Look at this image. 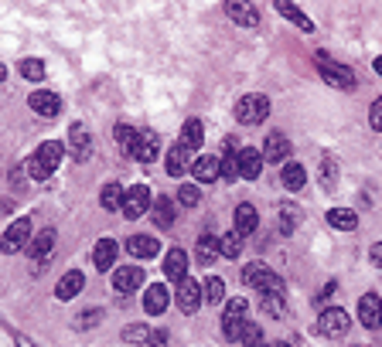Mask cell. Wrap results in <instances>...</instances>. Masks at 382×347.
<instances>
[{"mask_svg":"<svg viewBox=\"0 0 382 347\" xmlns=\"http://www.w3.org/2000/svg\"><path fill=\"white\" fill-rule=\"evenodd\" d=\"M243 283L253 286L256 293H284V279L270 269V266H263V263H246Z\"/></svg>","mask_w":382,"mask_h":347,"instance_id":"1","label":"cell"},{"mask_svg":"<svg viewBox=\"0 0 382 347\" xmlns=\"http://www.w3.org/2000/svg\"><path fill=\"white\" fill-rule=\"evenodd\" d=\"M318 72H321V78H324L331 89H351V85H355V72L338 65V62H331L324 51H318Z\"/></svg>","mask_w":382,"mask_h":347,"instance_id":"2","label":"cell"},{"mask_svg":"<svg viewBox=\"0 0 382 347\" xmlns=\"http://www.w3.org/2000/svg\"><path fill=\"white\" fill-rule=\"evenodd\" d=\"M270 116V99L266 96H243L239 103H236V119L239 123H246V126H256V123H263Z\"/></svg>","mask_w":382,"mask_h":347,"instance_id":"3","label":"cell"},{"mask_svg":"<svg viewBox=\"0 0 382 347\" xmlns=\"http://www.w3.org/2000/svg\"><path fill=\"white\" fill-rule=\"evenodd\" d=\"M31 245V218H17L10 222L3 238H0V252H21Z\"/></svg>","mask_w":382,"mask_h":347,"instance_id":"4","label":"cell"},{"mask_svg":"<svg viewBox=\"0 0 382 347\" xmlns=\"http://www.w3.org/2000/svg\"><path fill=\"white\" fill-rule=\"evenodd\" d=\"M348 327H351V317L338 307H328L318 317V334H324V337H345Z\"/></svg>","mask_w":382,"mask_h":347,"instance_id":"5","label":"cell"},{"mask_svg":"<svg viewBox=\"0 0 382 347\" xmlns=\"http://www.w3.org/2000/svg\"><path fill=\"white\" fill-rule=\"evenodd\" d=\"M243 327H246V300H229V303H225V313H222V330H225V337H229V341H239Z\"/></svg>","mask_w":382,"mask_h":347,"instance_id":"6","label":"cell"},{"mask_svg":"<svg viewBox=\"0 0 382 347\" xmlns=\"http://www.w3.org/2000/svg\"><path fill=\"white\" fill-rule=\"evenodd\" d=\"M150 204H154L150 188H147V184H137V188H130L127 197H123V215H127L130 222H137L140 215H147V211H150Z\"/></svg>","mask_w":382,"mask_h":347,"instance_id":"7","label":"cell"},{"mask_svg":"<svg viewBox=\"0 0 382 347\" xmlns=\"http://www.w3.org/2000/svg\"><path fill=\"white\" fill-rule=\"evenodd\" d=\"M202 300H205V293H202V283L184 276V279L177 283V307H181V313H195V310L202 307Z\"/></svg>","mask_w":382,"mask_h":347,"instance_id":"8","label":"cell"},{"mask_svg":"<svg viewBox=\"0 0 382 347\" xmlns=\"http://www.w3.org/2000/svg\"><path fill=\"white\" fill-rule=\"evenodd\" d=\"M358 320H362L369 330L382 327V300L376 293H365V296L358 300Z\"/></svg>","mask_w":382,"mask_h":347,"instance_id":"9","label":"cell"},{"mask_svg":"<svg viewBox=\"0 0 382 347\" xmlns=\"http://www.w3.org/2000/svg\"><path fill=\"white\" fill-rule=\"evenodd\" d=\"M144 279H147L144 269H137V266H123V269L113 272V290L127 296V293H133V290H140V286H144Z\"/></svg>","mask_w":382,"mask_h":347,"instance_id":"10","label":"cell"},{"mask_svg":"<svg viewBox=\"0 0 382 347\" xmlns=\"http://www.w3.org/2000/svg\"><path fill=\"white\" fill-rule=\"evenodd\" d=\"M157 154H161V140H157V133H150V130L137 133V143H133V157H137L140 163H150V160H157Z\"/></svg>","mask_w":382,"mask_h":347,"instance_id":"11","label":"cell"},{"mask_svg":"<svg viewBox=\"0 0 382 347\" xmlns=\"http://www.w3.org/2000/svg\"><path fill=\"white\" fill-rule=\"evenodd\" d=\"M28 106H31L38 116H44V119H55V116H58V109H62V99H58L55 92H44V89H38V92H31Z\"/></svg>","mask_w":382,"mask_h":347,"instance_id":"12","label":"cell"},{"mask_svg":"<svg viewBox=\"0 0 382 347\" xmlns=\"http://www.w3.org/2000/svg\"><path fill=\"white\" fill-rule=\"evenodd\" d=\"M236 167H239V177L256 181V177H259V170H263V154L253 150V147H246V150H239V154H236Z\"/></svg>","mask_w":382,"mask_h":347,"instance_id":"13","label":"cell"},{"mask_svg":"<svg viewBox=\"0 0 382 347\" xmlns=\"http://www.w3.org/2000/svg\"><path fill=\"white\" fill-rule=\"evenodd\" d=\"M116 256H120V245L113 238H99L96 249H92V263H96L99 272H110V266L116 263Z\"/></svg>","mask_w":382,"mask_h":347,"instance_id":"14","label":"cell"},{"mask_svg":"<svg viewBox=\"0 0 382 347\" xmlns=\"http://www.w3.org/2000/svg\"><path fill=\"white\" fill-rule=\"evenodd\" d=\"M69 150L76 160H85V157L92 154V133L85 130L83 123H76L72 130H69Z\"/></svg>","mask_w":382,"mask_h":347,"instance_id":"15","label":"cell"},{"mask_svg":"<svg viewBox=\"0 0 382 347\" xmlns=\"http://www.w3.org/2000/svg\"><path fill=\"white\" fill-rule=\"evenodd\" d=\"M171 303V293L164 283H154V286H147V293H144V310L150 313V317H157V313H164Z\"/></svg>","mask_w":382,"mask_h":347,"instance_id":"16","label":"cell"},{"mask_svg":"<svg viewBox=\"0 0 382 347\" xmlns=\"http://www.w3.org/2000/svg\"><path fill=\"white\" fill-rule=\"evenodd\" d=\"M195 163H191V150L184 147V143H174L168 150V174L171 177H181V174H188Z\"/></svg>","mask_w":382,"mask_h":347,"instance_id":"17","label":"cell"},{"mask_svg":"<svg viewBox=\"0 0 382 347\" xmlns=\"http://www.w3.org/2000/svg\"><path fill=\"white\" fill-rule=\"evenodd\" d=\"M225 14H229L236 24H243V28H256V24H259V10H256L253 3H239V0H229V3H225Z\"/></svg>","mask_w":382,"mask_h":347,"instance_id":"18","label":"cell"},{"mask_svg":"<svg viewBox=\"0 0 382 347\" xmlns=\"http://www.w3.org/2000/svg\"><path fill=\"white\" fill-rule=\"evenodd\" d=\"M191 174H195L198 184H212V181H218V174H222V160L218 157H198L195 167H191Z\"/></svg>","mask_w":382,"mask_h":347,"instance_id":"19","label":"cell"},{"mask_svg":"<svg viewBox=\"0 0 382 347\" xmlns=\"http://www.w3.org/2000/svg\"><path fill=\"white\" fill-rule=\"evenodd\" d=\"M127 252L133 259H154V256L161 252V245H157V238H150V235H133V238H127Z\"/></svg>","mask_w":382,"mask_h":347,"instance_id":"20","label":"cell"},{"mask_svg":"<svg viewBox=\"0 0 382 347\" xmlns=\"http://www.w3.org/2000/svg\"><path fill=\"white\" fill-rule=\"evenodd\" d=\"M83 283H85V276L79 269H69L62 279H58V286H55V296L58 300H72V296H79L83 293Z\"/></svg>","mask_w":382,"mask_h":347,"instance_id":"21","label":"cell"},{"mask_svg":"<svg viewBox=\"0 0 382 347\" xmlns=\"http://www.w3.org/2000/svg\"><path fill=\"white\" fill-rule=\"evenodd\" d=\"M164 276L177 279V283L188 276V252L184 249H171L168 256H164Z\"/></svg>","mask_w":382,"mask_h":347,"instance_id":"22","label":"cell"},{"mask_svg":"<svg viewBox=\"0 0 382 347\" xmlns=\"http://www.w3.org/2000/svg\"><path fill=\"white\" fill-rule=\"evenodd\" d=\"M287 154H290L287 136H284V133H270V136H266V147H263V160L280 163V160H287Z\"/></svg>","mask_w":382,"mask_h":347,"instance_id":"23","label":"cell"},{"mask_svg":"<svg viewBox=\"0 0 382 347\" xmlns=\"http://www.w3.org/2000/svg\"><path fill=\"white\" fill-rule=\"evenodd\" d=\"M150 218H154V225L171 229V225H174V201H171V197H154V204H150Z\"/></svg>","mask_w":382,"mask_h":347,"instance_id":"24","label":"cell"},{"mask_svg":"<svg viewBox=\"0 0 382 347\" xmlns=\"http://www.w3.org/2000/svg\"><path fill=\"white\" fill-rule=\"evenodd\" d=\"M277 10H280V14H284V17H287L290 24H297L300 31H307V35L314 31V21H311V17H307L304 10H297V7H294L290 0H277Z\"/></svg>","mask_w":382,"mask_h":347,"instance_id":"25","label":"cell"},{"mask_svg":"<svg viewBox=\"0 0 382 347\" xmlns=\"http://www.w3.org/2000/svg\"><path fill=\"white\" fill-rule=\"evenodd\" d=\"M123 197H127V191H123L116 181H110V184L99 191V204H103L106 211H123Z\"/></svg>","mask_w":382,"mask_h":347,"instance_id":"26","label":"cell"},{"mask_svg":"<svg viewBox=\"0 0 382 347\" xmlns=\"http://www.w3.org/2000/svg\"><path fill=\"white\" fill-rule=\"evenodd\" d=\"M51 245H55V231L44 229L38 238H31V245H28V256H31V259H38V263H44V259L51 256Z\"/></svg>","mask_w":382,"mask_h":347,"instance_id":"27","label":"cell"},{"mask_svg":"<svg viewBox=\"0 0 382 347\" xmlns=\"http://www.w3.org/2000/svg\"><path fill=\"white\" fill-rule=\"evenodd\" d=\"M280 177H284V188H287V191H300V188L307 184V170H304V163H284Z\"/></svg>","mask_w":382,"mask_h":347,"instance_id":"28","label":"cell"},{"mask_svg":"<svg viewBox=\"0 0 382 347\" xmlns=\"http://www.w3.org/2000/svg\"><path fill=\"white\" fill-rule=\"evenodd\" d=\"M62 157H65V143H58V140H48V143H42V150H38V160H42L48 170H58Z\"/></svg>","mask_w":382,"mask_h":347,"instance_id":"29","label":"cell"},{"mask_svg":"<svg viewBox=\"0 0 382 347\" xmlns=\"http://www.w3.org/2000/svg\"><path fill=\"white\" fill-rule=\"evenodd\" d=\"M277 225H280L284 235H290V231L300 225V208H294L290 201H284V204L277 208Z\"/></svg>","mask_w":382,"mask_h":347,"instance_id":"30","label":"cell"},{"mask_svg":"<svg viewBox=\"0 0 382 347\" xmlns=\"http://www.w3.org/2000/svg\"><path fill=\"white\" fill-rule=\"evenodd\" d=\"M256 225H259L256 208L253 204H239V208H236V231H239V235H250V231H256Z\"/></svg>","mask_w":382,"mask_h":347,"instance_id":"31","label":"cell"},{"mask_svg":"<svg viewBox=\"0 0 382 347\" xmlns=\"http://www.w3.org/2000/svg\"><path fill=\"white\" fill-rule=\"evenodd\" d=\"M202 140H205V126H202L198 119H188V123H184V130H181V143H184L188 150H198V147H202Z\"/></svg>","mask_w":382,"mask_h":347,"instance_id":"32","label":"cell"},{"mask_svg":"<svg viewBox=\"0 0 382 347\" xmlns=\"http://www.w3.org/2000/svg\"><path fill=\"white\" fill-rule=\"evenodd\" d=\"M218 252H222L225 259H239V252H243V235L236 229L225 231V235L218 238Z\"/></svg>","mask_w":382,"mask_h":347,"instance_id":"33","label":"cell"},{"mask_svg":"<svg viewBox=\"0 0 382 347\" xmlns=\"http://www.w3.org/2000/svg\"><path fill=\"white\" fill-rule=\"evenodd\" d=\"M328 225H335L338 231H351L358 225V218H355V211H348V208H331V211H328Z\"/></svg>","mask_w":382,"mask_h":347,"instance_id":"34","label":"cell"},{"mask_svg":"<svg viewBox=\"0 0 382 347\" xmlns=\"http://www.w3.org/2000/svg\"><path fill=\"white\" fill-rule=\"evenodd\" d=\"M195 252H198V263H202V266H209L215 256H218V238H212V235H202Z\"/></svg>","mask_w":382,"mask_h":347,"instance_id":"35","label":"cell"},{"mask_svg":"<svg viewBox=\"0 0 382 347\" xmlns=\"http://www.w3.org/2000/svg\"><path fill=\"white\" fill-rule=\"evenodd\" d=\"M116 143H120V150L127 157H133V143H137V130L133 126H127V123H120L116 126Z\"/></svg>","mask_w":382,"mask_h":347,"instance_id":"36","label":"cell"},{"mask_svg":"<svg viewBox=\"0 0 382 347\" xmlns=\"http://www.w3.org/2000/svg\"><path fill=\"white\" fill-rule=\"evenodd\" d=\"M259 307L270 317H284V293H259Z\"/></svg>","mask_w":382,"mask_h":347,"instance_id":"37","label":"cell"},{"mask_svg":"<svg viewBox=\"0 0 382 347\" xmlns=\"http://www.w3.org/2000/svg\"><path fill=\"white\" fill-rule=\"evenodd\" d=\"M17 72L28 78V82H42V78H44V65L38 62V58H24V62L17 65Z\"/></svg>","mask_w":382,"mask_h":347,"instance_id":"38","label":"cell"},{"mask_svg":"<svg viewBox=\"0 0 382 347\" xmlns=\"http://www.w3.org/2000/svg\"><path fill=\"white\" fill-rule=\"evenodd\" d=\"M335 184H338V163L335 160H324L321 163V188L324 191H335Z\"/></svg>","mask_w":382,"mask_h":347,"instance_id":"39","label":"cell"},{"mask_svg":"<svg viewBox=\"0 0 382 347\" xmlns=\"http://www.w3.org/2000/svg\"><path fill=\"white\" fill-rule=\"evenodd\" d=\"M239 344H243V347H263V327L246 323V327H243V334H239Z\"/></svg>","mask_w":382,"mask_h":347,"instance_id":"40","label":"cell"},{"mask_svg":"<svg viewBox=\"0 0 382 347\" xmlns=\"http://www.w3.org/2000/svg\"><path fill=\"white\" fill-rule=\"evenodd\" d=\"M202 293H205V300H209V303H218V300L225 296V283H222L218 276H212V279H205Z\"/></svg>","mask_w":382,"mask_h":347,"instance_id":"41","label":"cell"},{"mask_svg":"<svg viewBox=\"0 0 382 347\" xmlns=\"http://www.w3.org/2000/svg\"><path fill=\"white\" fill-rule=\"evenodd\" d=\"M150 334H154V330H147L144 323H127V327H123V341H127V344H140V341H147Z\"/></svg>","mask_w":382,"mask_h":347,"instance_id":"42","label":"cell"},{"mask_svg":"<svg viewBox=\"0 0 382 347\" xmlns=\"http://www.w3.org/2000/svg\"><path fill=\"white\" fill-rule=\"evenodd\" d=\"M24 170H28V174H31L35 181H48V177H51V170H48V167H44L42 160H38V154H35V157H28V167H24Z\"/></svg>","mask_w":382,"mask_h":347,"instance_id":"43","label":"cell"},{"mask_svg":"<svg viewBox=\"0 0 382 347\" xmlns=\"http://www.w3.org/2000/svg\"><path fill=\"white\" fill-rule=\"evenodd\" d=\"M177 201H181V204H184V208H195V204H198V201H202V191H198V188H195V184H184V188H181V191H177Z\"/></svg>","mask_w":382,"mask_h":347,"instance_id":"44","label":"cell"},{"mask_svg":"<svg viewBox=\"0 0 382 347\" xmlns=\"http://www.w3.org/2000/svg\"><path fill=\"white\" fill-rule=\"evenodd\" d=\"M369 126H372L376 133H382V99H376L372 109H369Z\"/></svg>","mask_w":382,"mask_h":347,"instance_id":"45","label":"cell"},{"mask_svg":"<svg viewBox=\"0 0 382 347\" xmlns=\"http://www.w3.org/2000/svg\"><path fill=\"white\" fill-rule=\"evenodd\" d=\"M99 317H103V310H89V313H83V317H76V327H79V330H89Z\"/></svg>","mask_w":382,"mask_h":347,"instance_id":"46","label":"cell"},{"mask_svg":"<svg viewBox=\"0 0 382 347\" xmlns=\"http://www.w3.org/2000/svg\"><path fill=\"white\" fill-rule=\"evenodd\" d=\"M369 256H372V263L382 269V242H376V245H372V252H369Z\"/></svg>","mask_w":382,"mask_h":347,"instance_id":"47","label":"cell"},{"mask_svg":"<svg viewBox=\"0 0 382 347\" xmlns=\"http://www.w3.org/2000/svg\"><path fill=\"white\" fill-rule=\"evenodd\" d=\"M17 347H35V344H31L28 337H17Z\"/></svg>","mask_w":382,"mask_h":347,"instance_id":"48","label":"cell"},{"mask_svg":"<svg viewBox=\"0 0 382 347\" xmlns=\"http://www.w3.org/2000/svg\"><path fill=\"white\" fill-rule=\"evenodd\" d=\"M372 65H376V72H379V75H382V55H379V58H376V62H372Z\"/></svg>","mask_w":382,"mask_h":347,"instance_id":"49","label":"cell"},{"mask_svg":"<svg viewBox=\"0 0 382 347\" xmlns=\"http://www.w3.org/2000/svg\"><path fill=\"white\" fill-rule=\"evenodd\" d=\"M3 78H7V69H3V65H0V82H3Z\"/></svg>","mask_w":382,"mask_h":347,"instance_id":"50","label":"cell"},{"mask_svg":"<svg viewBox=\"0 0 382 347\" xmlns=\"http://www.w3.org/2000/svg\"><path fill=\"white\" fill-rule=\"evenodd\" d=\"M270 347H290V344H270Z\"/></svg>","mask_w":382,"mask_h":347,"instance_id":"51","label":"cell"},{"mask_svg":"<svg viewBox=\"0 0 382 347\" xmlns=\"http://www.w3.org/2000/svg\"><path fill=\"white\" fill-rule=\"evenodd\" d=\"M154 347H161V344H154Z\"/></svg>","mask_w":382,"mask_h":347,"instance_id":"52","label":"cell"}]
</instances>
